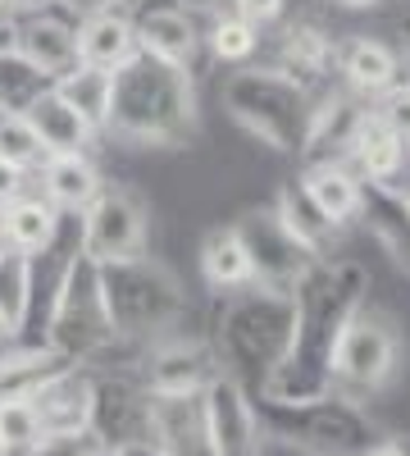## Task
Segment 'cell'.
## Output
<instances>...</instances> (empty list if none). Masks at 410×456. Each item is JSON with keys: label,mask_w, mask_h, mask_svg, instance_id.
<instances>
[{"label": "cell", "mask_w": 410, "mask_h": 456, "mask_svg": "<svg viewBox=\"0 0 410 456\" xmlns=\"http://www.w3.org/2000/svg\"><path fill=\"white\" fill-rule=\"evenodd\" d=\"M369 274L360 260H319L310 274L292 288V352L283 370L265 384L260 402H315L333 393L328 361L347 329V320L365 306Z\"/></svg>", "instance_id": "cell-1"}, {"label": "cell", "mask_w": 410, "mask_h": 456, "mask_svg": "<svg viewBox=\"0 0 410 456\" xmlns=\"http://www.w3.org/2000/svg\"><path fill=\"white\" fill-rule=\"evenodd\" d=\"M100 137L128 151H173L197 137V83L188 69L156 55H133L109 87Z\"/></svg>", "instance_id": "cell-2"}, {"label": "cell", "mask_w": 410, "mask_h": 456, "mask_svg": "<svg viewBox=\"0 0 410 456\" xmlns=\"http://www.w3.org/2000/svg\"><path fill=\"white\" fill-rule=\"evenodd\" d=\"M205 342L219 361V374L260 397L292 352V292L251 283L242 292L214 297V320Z\"/></svg>", "instance_id": "cell-3"}, {"label": "cell", "mask_w": 410, "mask_h": 456, "mask_svg": "<svg viewBox=\"0 0 410 456\" xmlns=\"http://www.w3.org/2000/svg\"><path fill=\"white\" fill-rule=\"evenodd\" d=\"M315 92L296 87L292 78H283L269 64H242L229 69V78L219 83V105L223 114L246 128L260 146L278 151V156H296L301 160L306 137H310V119H315Z\"/></svg>", "instance_id": "cell-4"}, {"label": "cell", "mask_w": 410, "mask_h": 456, "mask_svg": "<svg viewBox=\"0 0 410 456\" xmlns=\"http://www.w3.org/2000/svg\"><path fill=\"white\" fill-rule=\"evenodd\" d=\"M100 292H105V311H109V324H115V338L133 342V347H146L156 338L178 333L182 311H188L178 274L156 256L100 265Z\"/></svg>", "instance_id": "cell-5"}, {"label": "cell", "mask_w": 410, "mask_h": 456, "mask_svg": "<svg viewBox=\"0 0 410 456\" xmlns=\"http://www.w3.org/2000/svg\"><path fill=\"white\" fill-rule=\"evenodd\" d=\"M260 425L265 438H278L301 456H365L374 443V425L360 411V402L324 393L315 402H260Z\"/></svg>", "instance_id": "cell-6"}, {"label": "cell", "mask_w": 410, "mask_h": 456, "mask_svg": "<svg viewBox=\"0 0 410 456\" xmlns=\"http://www.w3.org/2000/svg\"><path fill=\"white\" fill-rule=\"evenodd\" d=\"M42 342L51 352H60L64 361H73V365H96L119 342L115 324H109V311H105L100 265L96 260H87V256L73 260V270H68L55 306L46 315Z\"/></svg>", "instance_id": "cell-7"}, {"label": "cell", "mask_w": 410, "mask_h": 456, "mask_svg": "<svg viewBox=\"0 0 410 456\" xmlns=\"http://www.w3.org/2000/svg\"><path fill=\"white\" fill-rule=\"evenodd\" d=\"M401 365V333L397 324L365 306L347 320L338 347H333V361H328V384L338 397H351V402H365L392 384V374Z\"/></svg>", "instance_id": "cell-8"}, {"label": "cell", "mask_w": 410, "mask_h": 456, "mask_svg": "<svg viewBox=\"0 0 410 456\" xmlns=\"http://www.w3.org/2000/svg\"><path fill=\"white\" fill-rule=\"evenodd\" d=\"M78 238H83V256L96 265L146 256L151 210H146L141 192H133L128 183H105L92 197V206L78 215Z\"/></svg>", "instance_id": "cell-9"}, {"label": "cell", "mask_w": 410, "mask_h": 456, "mask_svg": "<svg viewBox=\"0 0 410 456\" xmlns=\"http://www.w3.org/2000/svg\"><path fill=\"white\" fill-rule=\"evenodd\" d=\"M233 233H237L242 247H246L251 283H255V288L292 292L296 283L310 274V265H319V260L283 228V219L274 215V206H260V210H246L242 219H233Z\"/></svg>", "instance_id": "cell-10"}, {"label": "cell", "mask_w": 410, "mask_h": 456, "mask_svg": "<svg viewBox=\"0 0 410 456\" xmlns=\"http://www.w3.org/2000/svg\"><path fill=\"white\" fill-rule=\"evenodd\" d=\"M137 379L151 397H192V393H205L219 379V361L205 338H188L178 329L141 347Z\"/></svg>", "instance_id": "cell-11"}, {"label": "cell", "mask_w": 410, "mask_h": 456, "mask_svg": "<svg viewBox=\"0 0 410 456\" xmlns=\"http://www.w3.org/2000/svg\"><path fill=\"white\" fill-rule=\"evenodd\" d=\"M96 397H92V438L100 447H146V420H151V393L141 388L137 370H96Z\"/></svg>", "instance_id": "cell-12"}, {"label": "cell", "mask_w": 410, "mask_h": 456, "mask_svg": "<svg viewBox=\"0 0 410 456\" xmlns=\"http://www.w3.org/2000/svg\"><path fill=\"white\" fill-rule=\"evenodd\" d=\"M10 51L32 69L42 73L46 83L64 78V73L78 64V19L64 14L60 5H36L10 19Z\"/></svg>", "instance_id": "cell-13"}, {"label": "cell", "mask_w": 410, "mask_h": 456, "mask_svg": "<svg viewBox=\"0 0 410 456\" xmlns=\"http://www.w3.org/2000/svg\"><path fill=\"white\" fill-rule=\"evenodd\" d=\"M333 73H338L342 92H351L369 105H379L392 92L410 87L401 46L383 42V37H369V32H356V37H347V42H338V64H333Z\"/></svg>", "instance_id": "cell-14"}, {"label": "cell", "mask_w": 410, "mask_h": 456, "mask_svg": "<svg viewBox=\"0 0 410 456\" xmlns=\"http://www.w3.org/2000/svg\"><path fill=\"white\" fill-rule=\"evenodd\" d=\"M205 425L214 456H265V425H260L255 397L233 379H214L205 388Z\"/></svg>", "instance_id": "cell-15"}, {"label": "cell", "mask_w": 410, "mask_h": 456, "mask_svg": "<svg viewBox=\"0 0 410 456\" xmlns=\"http://www.w3.org/2000/svg\"><path fill=\"white\" fill-rule=\"evenodd\" d=\"M278 69L283 78H292L296 87L306 92H328L333 83H338V73H333V64H338V37L324 32L319 23H283L278 42H274V60H260Z\"/></svg>", "instance_id": "cell-16"}, {"label": "cell", "mask_w": 410, "mask_h": 456, "mask_svg": "<svg viewBox=\"0 0 410 456\" xmlns=\"http://www.w3.org/2000/svg\"><path fill=\"white\" fill-rule=\"evenodd\" d=\"M342 165L365 187H401V174H406V133L388 119L379 105H369L360 128L351 133V142L342 151Z\"/></svg>", "instance_id": "cell-17"}, {"label": "cell", "mask_w": 410, "mask_h": 456, "mask_svg": "<svg viewBox=\"0 0 410 456\" xmlns=\"http://www.w3.org/2000/svg\"><path fill=\"white\" fill-rule=\"evenodd\" d=\"M92 397H96V379L87 365H60L55 374H46L36 393L28 397L36 420H42L46 438H64V434H92Z\"/></svg>", "instance_id": "cell-18"}, {"label": "cell", "mask_w": 410, "mask_h": 456, "mask_svg": "<svg viewBox=\"0 0 410 456\" xmlns=\"http://www.w3.org/2000/svg\"><path fill=\"white\" fill-rule=\"evenodd\" d=\"M146 447L156 456H214L205 425V393L192 397H151Z\"/></svg>", "instance_id": "cell-19"}, {"label": "cell", "mask_w": 410, "mask_h": 456, "mask_svg": "<svg viewBox=\"0 0 410 456\" xmlns=\"http://www.w3.org/2000/svg\"><path fill=\"white\" fill-rule=\"evenodd\" d=\"M133 28H137V51L141 55H156L165 64H178V69L197 73V60L205 51V37H201V23L192 14H182L173 0L137 10Z\"/></svg>", "instance_id": "cell-20"}, {"label": "cell", "mask_w": 410, "mask_h": 456, "mask_svg": "<svg viewBox=\"0 0 410 456\" xmlns=\"http://www.w3.org/2000/svg\"><path fill=\"white\" fill-rule=\"evenodd\" d=\"M133 55H137V28H133V10L128 5L96 10V14L78 19V64L119 73Z\"/></svg>", "instance_id": "cell-21"}, {"label": "cell", "mask_w": 410, "mask_h": 456, "mask_svg": "<svg viewBox=\"0 0 410 456\" xmlns=\"http://www.w3.org/2000/svg\"><path fill=\"white\" fill-rule=\"evenodd\" d=\"M36 183V192H42L60 215H83L92 206V197L105 187L96 160H92V151H78V156H46L42 165H36L32 174Z\"/></svg>", "instance_id": "cell-22"}, {"label": "cell", "mask_w": 410, "mask_h": 456, "mask_svg": "<svg viewBox=\"0 0 410 456\" xmlns=\"http://www.w3.org/2000/svg\"><path fill=\"white\" fill-rule=\"evenodd\" d=\"M64 219H68V215H60V210L28 183V192H19L10 206H0V233H5V247H10V251L36 256V251H46V247L60 238Z\"/></svg>", "instance_id": "cell-23"}, {"label": "cell", "mask_w": 410, "mask_h": 456, "mask_svg": "<svg viewBox=\"0 0 410 456\" xmlns=\"http://www.w3.org/2000/svg\"><path fill=\"white\" fill-rule=\"evenodd\" d=\"M23 119L32 124L46 156H78V151H92V142H96V133L78 119V110H68L51 83L23 105Z\"/></svg>", "instance_id": "cell-24"}, {"label": "cell", "mask_w": 410, "mask_h": 456, "mask_svg": "<svg viewBox=\"0 0 410 456\" xmlns=\"http://www.w3.org/2000/svg\"><path fill=\"white\" fill-rule=\"evenodd\" d=\"M301 187L306 197L319 206V215L338 228H351L356 215H360V201H365V183L342 165V160H310L301 165Z\"/></svg>", "instance_id": "cell-25"}, {"label": "cell", "mask_w": 410, "mask_h": 456, "mask_svg": "<svg viewBox=\"0 0 410 456\" xmlns=\"http://www.w3.org/2000/svg\"><path fill=\"white\" fill-rule=\"evenodd\" d=\"M356 224L369 228V238L392 256V265L410 279V210L401 201V187H365V201Z\"/></svg>", "instance_id": "cell-26"}, {"label": "cell", "mask_w": 410, "mask_h": 456, "mask_svg": "<svg viewBox=\"0 0 410 456\" xmlns=\"http://www.w3.org/2000/svg\"><path fill=\"white\" fill-rule=\"evenodd\" d=\"M274 215L283 219V228L301 242L315 260H338L333 251H338V242H342V233L347 228H338V224H328L324 215H319V206L306 197V187H301V178H292V183H283L278 187V197H274Z\"/></svg>", "instance_id": "cell-27"}, {"label": "cell", "mask_w": 410, "mask_h": 456, "mask_svg": "<svg viewBox=\"0 0 410 456\" xmlns=\"http://www.w3.org/2000/svg\"><path fill=\"white\" fill-rule=\"evenodd\" d=\"M197 260H201V279H205V288H210L214 297H229V292L251 288V260H246L242 238L233 233V224L210 228Z\"/></svg>", "instance_id": "cell-28"}, {"label": "cell", "mask_w": 410, "mask_h": 456, "mask_svg": "<svg viewBox=\"0 0 410 456\" xmlns=\"http://www.w3.org/2000/svg\"><path fill=\"white\" fill-rule=\"evenodd\" d=\"M60 365H73V361L42 347V342H10V347H0V402L32 397L36 384L46 374H55Z\"/></svg>", "instance_id": "cell-29"}, {"label": "cell", "mask_w": 410, "mask_h": 456, "mask_svg": "<svg viewBox=\"0 0 410 456\" xmlns=\"http://www.w3.org/2000/svg\"><path fill=\"white\" fill-rule=\"evenodd\" d=\"M51 87H55V96H60L68 110H78V119L100 137L105 114H109V87H115V73L92 69V64H73L64 78H55Z\"/></svg>", "instance_id": "cell-30"}, {"label": "cell", "mask_w": 410, "mask_h": 456, "mask_svg": "<svg viewBox=\"0 0 410 456\" xmlns=\"http://www.w3.org/2000/svg\"><path fill=\"white\" fill-rule=\"evenodd\" d=\"M205 37V51L223 64V69H242L260 60V46H265V28L246 23L242 14H219L214 23L201 28Z\"/></svg>", "instance_id": "cell-31"}, {"label": "cell", "mask_w": 410, "mask_h": 456, "mask_svg": "<svg viewBox=\"0 0 410 456\" xmlns=\"http://www.w3.org/2000/svg\"><path fill=\"white\" fill-rule=\"evenodd\" d=\"M42 420L28 397L19 402H0V456H32L42 447Z\"/></svg>", "instance_id": "cell-32"}, {"label": "cell", "mask_w": 410, "mask_h": 456, "mask_svg": "<svg viewBox=\"0 0 410 456\" xmlns=\"http://www.w3.org/2000/svg\"><path fill=\"white\" fill-rule=\"evenodd\" d=\"M0 160L23 174H36V165L46 160V151L36 142L32 124L23 119V110H0Z\"/></svg>", "instance_id": "cell-33"}, {"label": "cell", "mask_w": 410, "mask_h": 456, "mask_svg": "<svg viewBox=\"0 0 410 456\" xmlns=\"http://www.w3.org/2000/svg\"><path fill=\"white\" fill-rule=\"evenodd\" d=\"M0 315L10 320L14 333H23L28 315V256L0 247Z\"/></svg>", "instance_id": "cell-34"}, {"label": "cell", "mask_w": 410, "mask_h": 456, "mask_svg": "<svg viewBox=\"0 0 410 456\" xmlns=\"http://www.w3.org/2000/svg\"><path fill=\"white\" fill-rule=\"evenodd\" d=\"M233 14H242L255 28H274L287 14V0H233Z\"/></svg>", "instance_id": "cell-35"}, {"label": "cell", "mask_w": 410, "mask_h": 456, "mask_svg": "<svg viewBox=\"0 0 410 456\" xmlns=\"http://www.w3.org/2000/svg\"><path fill=\"white\" fill-rule=\"evenodd\" d=\"M173 5H178L182 14H192L201 28L214 23L219 14H233V0H173Z\"/></svg>", "instance_id": "cell-36"}, {"label": "cell", "mask_w": 410, "mask_h": 456, "mask_svg": "<svg viewBox=\"0 0 410 456\" xmlns=\"http://www.w3.org/2000/svg\"><path fill=\"white\" fill-rule=\"evenodd\" d=\"M28 178H32V174H23V169H14V165L0 160V206H10L19 192H28Z\"/></svg>", "instance_id": "cell-37"}, {"label": "cell", "mask_w": 410, "mask_h": 456, "mask_svg": "<svg viewBox=\"0 0 410 456\" xmlns=\"http://www.w3.org/2000/svg\"><path fill=\"white\" fill-rule=\"evenodd\" d=\"M51 5H60L64 14L83 19V14H96V10H115V5H128V0H51Z\"/></svg>", "instance_id": "cell-38"}, {"label": "cell", "mask_w": 410, "mask_h": 456, "mask_svg": "<svg viewBox=\"0 0 410 456\" xmlns=\"http://www.w3.org/2000/svg\"><path fill=\"white\" fill-rule=\"evenodd\" d=\"M365 456H410V447L401 438H379V443H369Z\"/></svg>", "instance_id": "cell-39"}, {"label": "cell", "mask_w": 410, "mask_h": 456, "mask_svg": "<svg viewBox=\"0 0 410 456\" xmlns=\"http://www.w3.org/2000/svg\"><path fill=\"white\" fill-rule=\"evenodd\" d=\"M333 10H374V5H383V0H328Z\"/></svg>", "instance_id": "cell-40"}, {"label": "cell", "mask_w": 410, "mask_h": 456, "mask_svg": "<svg viewBox=\"0 0 410 456\" xmlns=\"http://www.w3.org/2000/svg\"><path fill=\"white\" fill-rule=\"evenodd\" d=\"M0 5H5V10H10V19H14V14H23V10H36V5H46V0H0Z\"/></svg>", "instance_id": "cell-41"}, {"label": "cell", "mask_w": 410, "mask_h": 456, "mask_svg": "<svg viewBox=\"0 0 410 456\" xmlns=\"http://www.w3.org/2000/svg\"><path fill=\"white\" fill-rule=\"evenodd\" d=\"M401 60H406V78H410V19H406V28H401Z\"/></svg>", "instance_id": "cell-42"}, {"label": "cell", "mask_w": 410, "mask_h": 456, "mask_svg": "<svg viewBox=\"0 0 410 456\" xmlns=\"http://www.w3.org/2000/svg\"><path fill=\"white\" fill-rule=\"evenodd\" d=\"M10 342H19V333L10 329V320H5V315H0V347H10Z\"/></svg>", "instance_id": "cell-43"}, {"label": "cell", "mask_w": 410, "mask_h": 456, "mask_svg": "<svg viewBox=\"0 0 410 456\" xmlns=\"http://www.w3.org/2000/svg\"><path fill=\"white\" fill-rule=\"evenodd\" d=\"M92 456H128V452H124V447H96Z\"/></svg>", "instance_id": "cell-44"}, {"label": "cell", "mask_w": 410, "mask_h": 456, "mask_svg": "<svg viewBox=\"0 0 410 456\" xmlns=\"http://www.w3.org/2000/svg\"><path fill=\"white\" fill-rule=\"evenodd\" d=\"M10 46V28H0V51H5Z\"/></svg>", "instance_id": "cell-45"}, {"label": "cell", "mask_w": 410, "mask_h": 456, "mask_svg": "<svg viewBox=\"0 0 410 456\" xmlns=\"http://www.w3.org/2000/svg\"><path fill=\"white\" fill-rule=\"evenodd\" d=\"M128 456H156V452H151V447H133Z\"/></svg>", "instance_id": "cell-46"}, {"label": "cell", "mask_w": 410, "mask_h": 456, "mask_svg": "<svg viewBox=\"0 0 410 456\" xmlns=\"http://www.w3.org/2000/svg\"><path fill=\"white\" fill-rule=\"evenodd\" d=\"M0 28H10V10L5 5H0Z\"/></svg>", "instance_id": "cell-47"}, {"label": "cell", "mask_w": 410, "mask_h": 456, "mask_svg": "<svg viewBox=\"0 0 410 456\" xmlns=\"http://www.w3.org/2000/svg\"><path fill=\"white\" fill-rule=\"evenodd\" d=\"M406 165H410V128H406Z\"/></svg>", "instance_id": "cell-48"}, {"label": "cell", "mask_w": 410, "mask_h": 456, "mask_svg": "<svg viewBox=\"0 0 410 456\" xmlns=\"http://www.w3.org/2000/svg\"><path fill=\"white\" fill-rule=\"evenodd\" d=\"M401 201H406V210H410V187H406V192H401Z\"/></svg>", "instance_id": "cell-49"}, {"label": "cell", "mask_w": 410, "mask_h": 456, "mask_svg": "<svg viewBox=\"0 0 410 456\" xmlns=\"http://www.w3.org/2000/svg\"><path fill=\"white\" fill-rule=\"evenodd\" d=\"M0 247H5V233H0Z\"/></svg>", "instance_id": "cell-50"}]
</instances>
